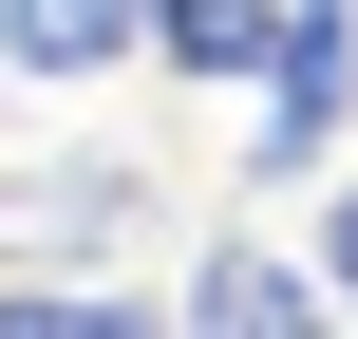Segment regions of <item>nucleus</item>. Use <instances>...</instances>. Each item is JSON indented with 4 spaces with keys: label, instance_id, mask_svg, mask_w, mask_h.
<instances>
[{
    "label": "nucleus",
    "instance_id": "2",
    "mask_svg": "<svg viewBox=\"0 0 358 339\" xmlns=\"http://www.w3.org/2000/svg\"><path fill=\"white\" fill-rule=\"evenodd\" d=\"M151 170L132 151H38V170H0V264H113V245H151Z\"/></svg>",
    "mask_w": 358,
    "mask_h": 339
},
{
    "label": "nucleus",
    "instance_id": "5",
    "mask_svg": "<svg viewBox=\"0 0 358 339\" xmlns=\"http://www.w3.org/2000/svg\"><path fill=\"white\" fill-rule=\"evenodd\" d=\"M264 19H283V0H151V19H132V57H151V75H189V94H245V75H264Z\"/></svg>",
    "mask_w": 358,
    "mask_h": 339
},
{
    "label": "nucleus",
    "instance_id": "4",
    "mask_svg": "<svg viewBox=\"0 0 358 339\" xmlns=\"http://www.w3.org/2000/svg\"><path fill=\"white\" fill-rule=\"evenodd\" d=\"M132 19H151V0H0V94H76V75H132Z\"/></svg>",
    "mask_w": 358,
    "mask_h": 339
},
{
    "label": "nucleus",
    "instance_id": "1",
    "mask_svg": "<svg viewBox=\"0 0 358 339\" xmlns=\"http://www.w3.org/2000/svg\"><path fill=\"white\" fill-rule=\"evenodd\" d=\"M340 132H358V0H283L264 19V75H245V189L340 170Z\"/></svg>",
    "mask_w": 358,
    "mask_h": 339
},
{
    "label": "nucleus",
    "instance_id": "6",
    "mask_svg": "<svg viewBox=\"0 0 358 339\" xmlns=\"http://www.w3.org/2000/svg\"><path fill=\"white\" fill-rule=\"evenodd\" d=\"M302 264H321V302H340V321H358V170H340V189H321V245H302Z\"/></svg>",
    "mask_w": 358,
    "mask_h": 339
},
{
    "label": "nucleus",
    "instance_id": "3",
    "mask_svg": "<svg viewBox=\"0 0 358 339\" xmlns=\"http://www.w3.org/2000/svg\"><path fill=\"white\" fill-rule=\"evenodd\" d=\"M170 321L302 339V321H340V302H321V264H302V245H264V226H208V245H189V283H170Z\"/></svg>",
    "mask_w": 358,
    "mask_h": 339
}]
</instances>
